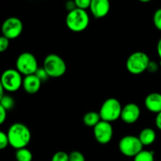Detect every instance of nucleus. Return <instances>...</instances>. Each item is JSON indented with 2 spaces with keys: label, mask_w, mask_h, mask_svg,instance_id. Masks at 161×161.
I'll use <instances>...</instances> for the list:
<instances>
[{
  "label": "nucleus",
  "mask_w": 161,
  "mask_h": 161,
  "mask_svg": "<svg viewBox=\"0 0 161 161\" xmlns=\"http://www.w3.org/2000/svg\"><path fill=\"white\" fill-rule=\"evenodd\" d=\"M77 8L86 10L87 8H90L92 0H74Z\"/></svg>",
  "instance_id": "25"
},
{
  "label": "nucleus",
  "mask_w": 161,
  "mask_h": 161,
  "mask_svg": "<svg viewBox=\"0 0 161 161\" xmlns=\"http://www.w3.org/2000/svg\"><path fill=\"white\" fill-rule=\"evenodd\" d=\"M43 68L51 78H59L64 75L67 69L65 62L62 58L55 53H50L45 58Z\"/></svg>",
  "instance_id": "4"
},
{
  "label": "nucleus",
  "mask_w": 161,
  "mask_h": 161,
  "mask_svg": "<svg viewBox=\"0 0 161 161\" xmlns=\"http://www.w3.org/2000/svg\"><path fill=\"white\" fill-rule=\"evenodd\" d=\"M139 1L142 2V3H149L151 0H139Z\"/></svg>",
  "instance_id": "32"
},
{
  "label": "nucleus",
  "mask_w": 161,
  "mask_h": 161,
  "mask_svg": "<svg viewBox=\"0 0 161 161\" xmlns=\"http://www.w3.org/2000/svg\"><path fill=\"white\" fill-rule=\"evenodd\" d=\"M15 105L14 99L9 95H4L2 97H0V106L3 107L5 109L10 110L14 108Z\"/></svg>",
  "instance_id": "19"
},
{
  "label": "nucleus",
  "mask_w": 161,
  "mask_h": 161,
  "mask_svg": "<svg viewBox=\"0 0 161 161\" xmlns=\"http://www.w3.org/2000/svg\"><path fill=\"white\" fill-rule=\"evenodd\" d=\"M23 31V24L19 18L11 17L5 20L2 25L3 36L7 39H15L20 36Z\"/></svg>",
  "instance_id": "9"
},
{
  "label": "nucleus",
  "mask_w": 161,
  "mask_h": 161,
  "mask_svg": "<svg viewBox=\"0 0 161 161\" xmlns=\"http://www.w3.org/2000/svg\"><path fill=\"white\" fill-rule=\"evenodd\" d=\"M122 105L119 101L115 97L106 99L102 105L99 111L102 120L114 122L119 119L122 113Z\"/></svg>",
  "instance_id": "3"
},
{
  "label": "nucleus",
  "mask_w": 161,
  "mask_h": 161,
  "mask_svg": "<svg viewBox=\"0 0 161 161\" xmlns=\"http://www.w3.org/2000/svg\"><path fill=\"white\" fill-rule=\"evenodd\" d=\"M8 146H9V142L7 134L5 133L4 131H1L0 132V149L3 150Z\"/></svg>",
  "instance_id": "22"
},
{
  "label": "nucleus",
  "mask_w": 161,
  "mask_h": 161,
  "mask_svg": "<svg viewBox=\"0 0 161 161\" xmlns=\"http://www.w3.org/2000/svg\"><path fill=\"white\" fill-rule=\"evenodd\" d=\"M51 161H69V154L63 151H58L53 154Z\"/></svg>",
  "instance_id": "20"
},
{
  "label": "nucleus",
  "mask_w": 161,
  "mask_h": 161,
  "mask_svg": "<svg viewBox=\"0 0 161 161\" xmlns=\"http://www.w3.org/2000/svg\"><path fill=\"white\" fill-rule=\"evenodd\" d=\"M151 60L146 53L136 51L132 53L126 61L127 71L133 75H139L147 70L148 64Z\"/></svg>",
  "instance_id": "5"
},
{
  "label": "nucleus",
  "mask_w": 161,
  "mask_h": 161,
  "mask_svg": "<svg viewBox=\"0 0 161 161\" xmlns=\"http://www.w3.org/2000/svg\"><path fill=\"white\" fill-rule=\"evenodd\" d=\"M155 124L157 128L161 130V112L157 114V116H156L155 119Z\"/></svg>",
  "instance_id": "30"
},
{
  "label": "nucleus",
  "mask_w": 161,
  "mask_h": 161,
  "mask_svg": "<svg viewBox=\"0 0 161 161\" xmlns=\"http://www.w3.org/2000/svg\"><path fill=\"white\" fill-rule=\"evenodd\" d=\"M94 135L99 144L106 145L109 143L113 136V128L111 123L101 120L94 127Z\"/></svg>",
  "instance_id": "10"
},
{
  "label": "nucleus",
  "mask_w": 161,
  "mask_h": 161,
  "mask_svg": "<svg viewBox=\"0 0 161 161\" xmlns=\"http://www.w3.org/2000/svg\"><path fill=\"white\" fill-rule=\"evenodd\" d=\"M23 84L22 75L17 69H9L3 72L1 76L0 85L8 92L18 91Z\"/></svg>",
  "instance_id": "7"
},
{
  "label": "nucleus",
  "mask_w": 161,
  "mask_h": 161,
  "mask_svg": "<svg viewBox=\"0 0 161 161\" xmlns=\"http://www.w3.org/2000/svg\"><path fill=\"white\" fill-rule=\"evenodd\" d=\"M9 146L16 149L26 148L31 139L29 128L21 123H14L9 127L7 131Z\"/></svg>",
  "instance_id": "1"
},
{
  "label": "nucleus",
  "mask_w": 161,
  "mask_h": 161,
  "mask_svg": "<svg viewBox=\"0 0 161 161\" xmlns=\"http://www.w3.org/2000/svg\"><path fill=\"white\" fill-rule=\"evenodd\" d=\"M7 110L5 109L3 107L0 106V124H3L5 122L6 119V116H7Z\"/></svg>",
  "instance_id": "29"
},
{
  "label": "nucleus",
  "mask_w": 161,
  "mask_h": 161,
  "mask_svg": "<svg viewBox=\"0 0 161 161\" xmlns=\"http://www.w3.org/2000/svg\"><path fill=\"white\" fill-rule=\"evenodd\" d=\"M145 105L149 112L159 113L161 112V94L153 92L148 94L145 99Z\"/></svg>",
  "instance_id": "14"
},
{
  "label": "nucleus",
  "mask_w": 161,
  "mask_h": 161,
  "mask_svg": "<svg viewBox=\"0 0 161 161\" xmlns=\"http://www.w3.org/2000/svg\"><path fill=\"white\" fill-rule=\"evenodd\" d=\"M134 161H154V153L153 151H141L134 157Z\"/></svg>",
  "instance_id": "18"
},
{
  "label": "nucleus",
  "mask_w": 161,
  "mask_h": 161,
  "mask_svg": "<svg viewBox=\"0 0 161 161\" xmlns=\"http://www.w3.org/2000/svg\"><path fill=\"white\" fill-rule=\"evenodd\" d=\"M90 9L95 18H103L110 10L109 0H92Z\"/></svg>",
  "instance_id": "12"
},
{
  "label": "nucleus",
  "mask_w": 161,
  "mask_h": 161,
  "mask_svg": "<svg viewBox=\"0 0 161 161\" xmlns=\"http://www.w3.org/2000/svg\"><path fill=\"white\" fill-rule=\"evenodd\" d=\"M143 146L138 137L135 135H126L119 142V151L127 157H135L143 150Z\"/></svg>",
  "instance_id": "6"
},
{
  "label": "nucleus",
  "mask_w": 161,
  "mask_h": 161,
  "mask_svg": "<svg viewBox=\"0 0 161 161\" xmlns=\"http://www.w3.org/2000/svg\"><path fill=\"white\" fill-rule=\"evenodd\" d=\"M141 115V109L139 106L135 103H128L122 108L120 119L124 123L131 124L138 121Z\"/></svg>",
  "instance_id": "11"
},
{
  "label": "nucleus",
  "mask_w": 161,
  "mask_h": 161,
  "mask_svg": "<svg viewBox=\"0 0 161 161\" xmlns=\"http://www.w3.org/2000/svg\"><path fill=\"white\" fill-rule=\"evenodd\" d=\"M17 161H32L33 155L31 151L27 148L17 149L15 153Z\"/></svg>",
  "instance_id": "17"
},
{
  "label": "nucleus",
  "mask_w": 161,
  "mask_h": 161,
  "mask_svg": "<svg viewBox=\"0 0 161 161\" xmlns=\"http://www.w3.org/2000/svg\"><path fill=\"white\" fill-rule=\"evenodd\" d=\"M35 75H36L42 82L47 81V80H48L49 77H50L48 75V74H47V72H46V70L44 69L43 67L39 68V69H37V71H36V73H35Z\"/></svg>",
  "instance_id": "24"
},
{
  "label": "nucleus",
  "mask_w": 161,
  "mask_h": 161,
  "mask_svg": "<svg viewBox=\"0 0 161 161\" xmlns=\"http://www.w3.org/2000/svg\"><path fill=\"white\" fill-rule=\"evenodd\" d=\"M69 161H86V160L82 153L75 150L69 153Z\"/></svg>",
  "instance_id": "21"
},
{
  "label": "nucleus",
  "mask_w": 161,
  "mask_h": 161,
  "mask_svg": "<svg viewBox=\"0 0 161 161\" xmlns=\"http://www.w3.org/2000/svg\"><path fill=\"white\" fill-rule=\"evenodd\" d=\"M102 120L99 113L97 112H88L83 116V124L89 127H93L94 128L100 121Z\"/></svg>",
  "instance_id": "16"
},
{
  "label": "nucleus",
  "mask_w": 161,
  "mask_h": 161,
  "mask_svg": "<svg viewBox=\"0 0 161 161\" xmlns=\"http://www.w3.org/2000/svg\"><path fill=\"white\" fill-rule=\"evenodd\" d=\"M42 81L35 74L25 76L23 79V86L25 92L29 94H35L39 91Z\"/></svg>",
  "instance_id": "13"
},
{
  "label": "nucleus",
  "mask_w": 161,
  "mask_h": 161,
  "mask_svg": "<svg viewBox=\"0 0 161 161\" xmlns=\"http://www.w3.org/2000/svg\"><path fill=\"white\" fill-rule=\"evenodd\" d=\"M38 67V62L36 57L29 52H24L20 53L16 61V69L21 75L25 76L33 75L36 72Z\"/></svg>",
  "instance_id": "8"
},
{
  "label": "nucleus",
  "mask_w": 161,
  "mask_h": 161,
  "mask_svg": "<svg viewBox=\"0 0 161 161\" xmlns=\"http://www.w3.org/2000/svg\"><path fill=\"white\" fill-rule=\"evenodd\" d=\"M65 8L69 12H71V11L74 10L77 8L76 5H75V3L74 0H69V1L66 2L65 3Z\"/></svg>",
  "instance_id": "28"
},
{
  "label": "nucleus",
  "mask_w": 161,
  "mask_h": 161,
  "mask_svg": "<svg viewBox=\"0 0 161 161\" xmlns=\"http://www.w3.org/2000/svg\"><path fill=\"white\" fill-rule=\"evenodd\" d=\"M138 138L144 146H149L153 144L157 138L156 131L152 128L146 127L142 129L138 135Z\"/></svg>",
  "instance_id": "15"
},
{
  "label": "nucleus",
  "mask_w": 161,
  "mask_h": 161,
  "mask_svg": "<svg viewBox=\"0 0 161 161\" xmlns=\"http://www.w3.org/2000/svg\"><path fill=\"white\" fill-rule=\"evenodd\" d=\"M157 70H158V64H157V62L153 61H149L147 67V71H149V72H156Z\"/></svg>",
  "instance_id": "27"
},
{
  "label": "nucleus",
  "mask_w": 161,
  "mask_h": 161,
  "mask_svg": "<svg viewBox=\"0 0 161 161\" xmlns=\"http://www.w3.org/2000/svg\"><path fill=\"white\" fill-rule=\"evenodd\" d=\"M9 45V39L5 36L0 37V52H5L8 49Z\"/></svg>",
  "instance_id": "26"
},
{
  "label": "nucleus",
  "mask_w": 161,
  "mask_h": 161,
  "mask_svg": "<svg viewBox=\"0 0 161 161\" xmlns=\"http://www.w3.org/2000/svg\"><path fill=\"white\" fill-rule=\"evenodd\" d=\"M154 26L161 31V8L157 9L153 14Z\"/></svg>",
  "instance_id": "23"
},
{
  "label": "nucleus",
  "mask_w": 161,
  "mask_h": 161,
  "mask_svg": "<svg viewBox=\"0 0 161 161\" xmlns=\"http://www.w3.org/2000/svg\"><path fill=\"white\" fill-rule=\"evenodd\" d=\"M66 26L74 32H81L86 29L90 23V17L85 9L76 8L68 13L65 19Z\"/></svg>",
  "instance_id": "2"
},
{
  "label": "nucleus",
  "mask_w": 161,
  "mask_h": 161,
  "mask_svg": "<svg viewBox=\"0 0 161 161\" xmlns=\"http://www.w3.org/2000/svg\"><path fill=\"white\" fill-rule=\"evenodd\" d=\"M157 53H158L159 57H160V61H161V38L159 39L158 43H157Z\"/></svg>",
  "instance_id": "31"
}]
</instances>
